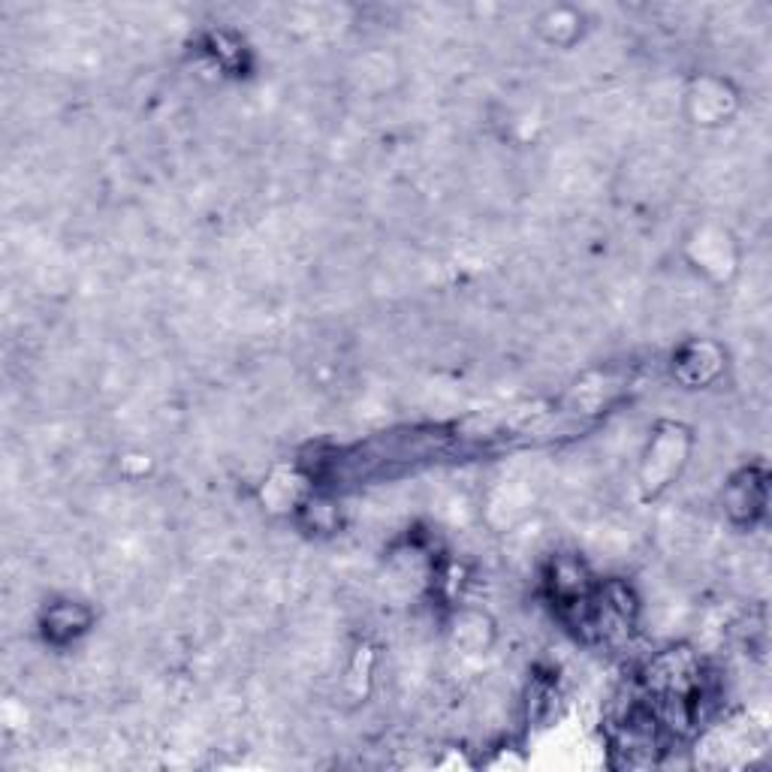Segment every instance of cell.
<instances>
[{
	"label": "cell",
	"mask_w": 772,
	"mask_h": 772,
	"mask_svg": "<svg viewBox=\"0 0 772 772\" xmlns=\"http://www.w3.org/2000/svg\"><path fill=\"white\" fill-rule=\"evenodd\" d=\"M91 625V613L84 610L82 603H55L48 606L46 618H43V627H46V637L55 639V643H70L79 634H84Z\"/></svg>",
	"instance_id": "obj_2"
},
{
	"label": "cell",
	"mask_w": 772,
	"mask_h": 772,
	"mask_svg": "<svg viewBox=\"0 0 772 772\" xmlns=\"http://www.w3.org/2000/svg\"><path fill=\"white\" fill-rule=\"evenodd\" d=\"M763 507V480L760 477H754L751 470H746L739 480L730 483V489H727V510L734 513V516H751L754 510H760Z\"/></svg>",
	"instance_id": "obj_3"
},
{
	"label": "cell",
	"mask_w": 772,
	"mask_h": 772,
	"mask_svg": "<svg viewBox=\"0 0 772 772\" xmlns=\"http://www.w3.org/2000/svg\"><path fill=\"white\" fill-rule=\"evenodd\" d=\"M685 429H679V425H663L661 432L651 438L649 453H646V462H643V486H646L649 492H658L661 486L670 483L673 474H679V468L685 465Z\"/></svg>",
	"instance_id": "obj_1"
}]
</instances>
